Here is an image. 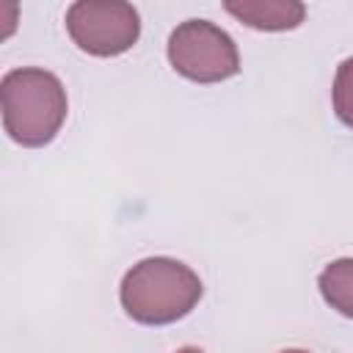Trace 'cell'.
Here are the masks:
<instances>
[{
    "instance_id": "6da1fadb",
    "label": "cell",
    "mask_w": 353,
    "mask_h": 353,
    "mask_svg": "<svg viewBox=\"0 0 353 353\" xmlns=\"http://www.w3.org/2000/svg\"><path fill=\"white\" fill-rule=\"evenodd\" d=\"M3 127L19 146H47L66 121V88L63 83L39 66L11 69L0 80Z\"/></svg>"
},
{
    "instance_id": "7a4b0ae2",
    "label": "cell",
    "mask_w": 353,
    "mask_h": 353,
    "mask_svg": "<svg viewBox=\"0 0 353 353\" xmlns=\"http://www.w3.org/2000/svg\"><path fill=\"white\" fill-rule=\"evenodd\" d=\"M201 279L179 259L149 256L132 265L119 287L124 312L143 325H168L182 320L201 301Z\"/></svg>"
},
{
    "instance_id": "3957f363",
    "label": "cell",
    "mask_w": 353,
    "mask_h": 353,
    "mask_svg": "<svg viewBox=\"0 0 353 353\" xmlns=\"http://www.w3.org/2000/svg\"><path fill=\"white\" fill-rule=\"evenodd\" d=\"M168 61L176 74L193 83H221L240 72L234 39L207 19H188L171 30Z\"/></svg>"
},
{
    "instance_id": "277c9868",
    "label": "cell",
    "mask_w": 353,
    "mask_h": 353,
    "mask_svg": "<svg viewBox=\"0 0 353 353\" xmlns=\"http://www.w3.org/2000/svg\"><path fill=\"white\" fill-rule=\"evenodd\" d=\"M72 41L97 58L127 52L141 36V17L121 0H77L66 11Z\"/></svg>"
},
{
    "instance_id": "5b68a950",
    "label": "cell",
    "mask_w": 353,
    "mask_h": 353,
    "mask_svg": "<svg viewBox=\"0 0 353 353\" xmlns=\"http://www.w3.org/2000/svg\"><path fill=\"white\" fill-rule=\"evenodd\" d=\"M223 8L254 30H292L306 17L298 0H229Z\"/></svg>"
},
{
    "instance_id": "8992f818",
    "label": "cell",
    "mask_w": 353,
    "mask_h": 353,
    "mask_svg": "<svg viewBox=\"0 0 353 353\" xmlns=\"http://www.w3.org/2000/svg\"><path fill=\"white\" fill-rule=\"evenodd\" d=\"M317 287L331 309L353 320V256H342L325 265L317 276Z\"/></svg>"
},
{
    "instance_id": "52a82bcc",
    "label": "cell",
    "mask_w": 353,
    "mask_h": 353,
    "mask_svg": "<svg viewBox=\"0 0 353 353\" xmlns=\"http://www.w3.org/2000/svg\"><path fill=\"white\" fill-rule=\"evenodd\" d=\"M331 97H334V113H336V119H339L345 127L353 130V55L345 58V61L336 66Z\"/></svg>"
},
{
    "instance_id": "ba28073f",
    "label": "cell",
    "mask_w": 353,
    "mask_h": 353,
    "mask_svg": "<svg viewBox=\"0 0 353 353\" xmlns=\"http://www.w3.org/2000/svg\"><path fill=\"white\" fill-rule=\"evenodd\" d=\"M176 353H204V350H199V347H179Z\"/></svg>"
},
{
    "instance_id": "9c48e42d",
    "label": "cell",
    "mask_w": 353,
    "mask_h": 353,
    "mask_svg": "<svg viewBox=\"0 0 353 353\" xmlns=\"http://www.w3.org/2000/svg\"><path fill=\"white\" fill-rule=\"evenodd\" d=\"M281 353H309V350H298V347H290V350H281Z\"/></svg>"
}]
</instances>
